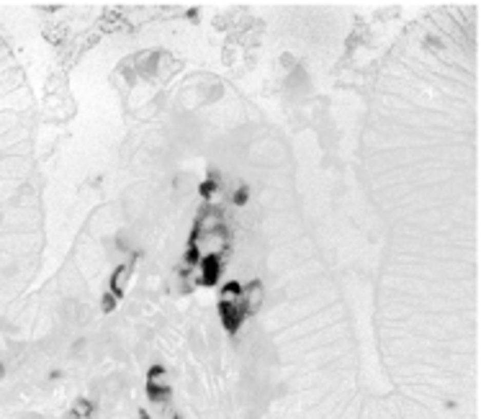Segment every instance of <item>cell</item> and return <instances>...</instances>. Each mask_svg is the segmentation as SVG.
Here are the masks:
<instances>
[{"mask_svg": "<svg viewBox=\"0 0 481 419\" xmlns=\"http://www.w3.org/2000/svg\"><path fill=\"white\" fill-rule=\"evenodd\" d=\"M239 296H242V283H237V281L226 283L221 288V296H219V316H221V324L229 334H237L242 322L247 319Z\"/></svg>", "mask_w": 481, "mask_h": 419, "instance_id": "obj_1", "label": "cell"}, {"mask_svg": "<svg viewBox=\"0 0 481 419\" xmlns=\"http://www.w3.org/2000/svg\"><path fill=\"white\" fill-rule=\"evenodd\" d=\"M198 265H201V278H198V283H201V286H216V283H219V275H221V265H224V252L201 255Z\"/></svg>", "mask_w": 481, "mask_h": 419, "instance_id": "obj_2", "label": "cell"}, {"mask_svg": "<svg viewBox=\"0 0 481 419\" xmlns=\"http://www.w3.org/2000/svg\"><path fill=\"white\" fill-rule=\"evenodd\" d=\"M242 309H245V314L247 316H253V314H258V309H260V304H263V283L260 281H253V283H247V286H242Z\"/></svg>", "mask_w": 481, "mask_h": 419, "instance_id": "obj_3", "label": "cell"}, {"mask_svg": "<svg viewBox=\"0 0 481 419\" xmlns=\"http://www.w3.org/2000/svg\"><path fill=\"white\" fill-rule=\"evenodd\" d=\"M147 396L155 404H167L170 396H172V391H170L167 381H152V378H147Z\"/></svg>", "mask_w": 481, "mask_h": 419, "instance_id": "obj_4", "label": "cell"}, {"mask_svg": "<svg viewBox=\"0 0 481 419\" xmlns=\"http://www.w3.org/2000/svg\"><path fill=\"white\" fill-rule=\"evenodd\" d=\"M129 278V268L126 265H119L116 270H113V275H111V293L116 296V298H121L124 293H126V288H124V281Z\"/></svg>", "mask_w": 481, "mask_h": 419, "instance_id": "obj_5", "label": "cell"}, {"mask_svg": "<svg viewBox=\"0 0 481 419\" xmlns=\"http://www.w3.org/2000/svg\"><path fill=\"white\" fill-rule=\"evenodd\" d=\"M216 188H219V175H216V172H211V177L201 183V188H198V193H201L203 198H211V195L216 193Z\"/></svg>", "mask_w": 481, "mask_h": 419, "instance_id": "obj_6", "label": "cell"}, {"mask_svg": "<svg viewBox=\"0 0 481 419\" xmlns=\"http://www.w3.org/2000/svg\"><path fill=\"white\" fill-rule=\"evenodd\" d=\"M72 414H75L78 419H88V416L93 414V401H88V398H78V404H75Z\"/></svg>", "mask_w": 481, "mask_h": 419, "instance_id": "obj_7", "label": "cell"}, {"mask_svg": "<svg viewBox=\"0 0 481 419\" xmlns=\"http://www.w3.org/2000/svg\"><path fill=\"white\" fill-rule=\"evenodd\" d=\"M247 198H250V190H247L245 185H239V188H237V193L232 195V201H234L237 206H245V203H247Z\"/></svg>", "mask_w": 481, "mask_h": 419, "instance_id": "obj_8", "label": "cell"}, {"mask_svg": "<svg viewBox=\"0 0 481 419\" xmlns=\"http://www.w3.org/2000/svg\"><path fill=\"white\" fill-rule=\"evenodd\" d=\"M116 301H119V298H116V296H113V293L108 291V293L103 296V301H101V309H103L106 314H111V311L116 309Z\"/></svg>", "mask_w": 481, "mask_h": 419, "instance_id": "obj_9", "label": "cell"}, {"mask_svg": "<svg viewBox=\"0 0 481 419\" xmlns=\"http://www.w3.org/2000/svg\"><path fill=\"white\" fill-rule=\"evenodd\" d=\"M142 419H149V416H147V414H144V411H142Z\"/></svg>", "mask_w": 481, "mask_h": 419, "instance_id": "obj_10", "label": "cell"}, {"mask_svg": "<svg viewBox=\"0 0 481 419\" xmlns=\"http://www.w3.org/2000/svg\"><path fill=\"white\" fill-rule=\"evenodd\" d=\"M70 419H78V416H75V414H70Z\"/></svg>", "mask_w": 481, "mask_h": 419, "instance_id": "obj_11", "label": "cell"}, {"mask_svg": "<svg viewBox=\"0 0 481 419\" xmlns=\"http://www.w3.org/2000/svg\"><path fill=\"white\" fill-rule=\"evenodd\" d=\"M0 375H3V365H0Z\"/></svg>", "mask_w": 481, "mask_h": 419, "instance_id": "obj_12", "label": "cell"}, {"mask_svg": "<svg viewBox=\"0 0 481 419\" xmlns=\"http://www.w3.org/2000/svg\"><path fill=\"white\" fill-rule=\"evenodd\" d=\"M172 419H180V416H172Z\"/></svg>", "mask_w": 481, "mask_h": 419, "instance_id": "obj_13", "label": "cell"}]
</instances>
